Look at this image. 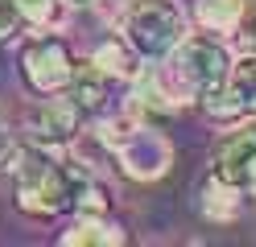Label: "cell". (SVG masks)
<instances>
[{
	"instance_id": "cell-16",
	"label": "cell",
	"mask_w": 256,
	"mask_h": 247,
	"mask_svg": "<svg viewBox=\"0 0 256 247\" xmlns=\"http://www.w3.org/2000/svg\"><path fill=\"white\" fill-rule=\"evenodd\" d=\"M25 25V12H21V0H0V41L17 37V29Z\"/></svg>"
},
{
	"instance_id": "cell-3",
	"label": "cell",
	"mask_w": 256,
	"mask_h": 247,
	"mask_svg": "<svg viewBox=\"0 0 256 247\" xmlns=\"http://www.w3.org/2000/svg\"><path fill=\"white\" fill-rule=\"evenodd\" d=\"M12 177H17V206L34 219H54V214L70 210V165L54 157V148L25 144L12 157Z\"/></svg>"
},
{
	"instance_id": "cell-18",
	"label": "cell",
	"mask_w": 256,
	"mask_h": 247,
	"mask_svg": "<svg viewBox=\"0 0 256 247\" xmlns=\"http://www.w3.org/2000/svg\"><path fill=\"white\" fill-rule=\"evenodd\" d=\"M236 33H240V41H244V49H256V0L248 4V16H244V25Z\"/></svg>"
},
{
	"instance_id": "cell-4",
	"label": "cell",
	"mask_w": 256,
	"mask_h": 247,
	"mask_svg": "<svg viewBox=\"0 0 256 247\" xmlns=\"http://www.w3.org/2000/svg\"><path fill=\"white\" fill-rule=\"evenodd\" d=\"M120 33L145 54V62H162L190 33V25L174 0H128L120 8Z\"/></svg>"
},
{
	"instance_id": "cell-13",
	"label": "cell",
	"mask_w": 256,
	"mask_h": 247,
	"mask_svg": "<svg viewBox=\"0 0 256 247\" xmlns=\"http://www.w3.org/2000/svg\"><path fill=\"white\" fill-rule=\"evenodd\" d=\"M228 87L236 91L244 115H256V49H244L236 62H232V74H228Z\"/></svg>"
},
{
	"instance_id": "cell-8",
	"label": "cell",
	"mask_w": 256,
	"mask_h": 247,
	"mask_svg": "<svg viewBox=\"0 0 256 247\" xmlns=\"http://www.w3.org/2000/svg\"><path fill=\"white\" fill-rule=\"evenodd\" d=\"M91 62L100 66L104 74H112L116 82H140V78H145V66H149L145 54H140V49L128 41L120 29L108 33V37L91 49Z\"/></svg>"
},
{
	"instance_id": "cell-12",
	"label": "cell",
	"mask_w": 256,
	"mask_h": 247,
	"mask_svg": "<svg viewBox=\"0 0 256 247\" xmlns=\"http://www.w3.org/2000/svg\"><path fill=\"white\" fill-rule=\"evenodd\" d=\"M244 190H236V186H228V181H219L215 173L202 181V214L211 223H232L236 214H240V206H244V198H240Z\"/></svg>"
},
{
	"instance_id": "cell-19",
	"label": "cell",
	"mask_w": 256,
	"mask_h": 247,
	"mask_svg": "<svg viewBox=\"0 0 256 247\" xmlns=\"http://www.w3.org/2000/svg\"><path fill=\"white\" fill-rule=\"evenodd\" d=\"M62 4H70V8H91L95 0H62Z\"/></svg>"
},
{
	"instance_id": "cell-14",
	"label": "cell",
	"mask_w": 256,
	"mask_h": 247,
	"mask_svg": "<svg viewBox=\"0 0 256 247\" xmlns=\"http://www.w3.org/2000/svg\"><path fill=\"white\" fill-rule=\"evenodd\" d=\"M202 111L211 115L215 124H236V120H244V107H240L236 91L228 87V78H223L219 87H211V91L202 95Z\"/></svg>"
},
{
	"instance_id": "cell-15",
	"label": "cell",
	"mask_w": 256,
	"mask_h": 247,
	"mask_svg": "<svg viewBox=\"0 0 256 247\" xmlns=\"http://www.w3.org/2000/svg\"><path fill=\"white\" fill-rule=\"evenodd\" d=\"M21 12H25V25H38L46 29L58 12V0H21Z\"/></svg>"
},
{
	"instance_id": "cell-7",
	"label": "cell",
	"mask_w": 256,
	"mask_h": 247,
	"mask_svg": "<svg viewBox=\"0 0 256 247\" xmlns=\"http://www.w3.org/2000/svg\"><path fill=\"white\" fill-rule=\"evenodd\" d=\"M211 173H215L219 181H228V186L244 190V194L256 186V120H252V115L236 120V124L215 140Z\"/></svg>"
},
{
	"instance_id": "cell-17",
	"label": "cell",
	"mask_w": 256,
	"mask_h": 247,
	"mask_svg": "<svg viewBox=\"0 0 256 247\" xmlns=\"http://www.w3.org/2000/svg\"><path fill=\"white\" fill-rule=\"evenodd\" d=\"M17 136H12V128L0 120V165H12V157H17Z\"/></svg>"
},
{
	"instance_id": "cell-10",
	"label": "cell",
	"mask_w": 256,
	"mask_h": 247,
	"mask_svg": "<svg viewBox=\"0 0 256 247\" xmlns=\"http://www.w3.org/2000/svg\"><path fill=\"white\" fill-rule=\"evenodd\" d=\"M112 87H116V78H112V74H104L100 66H95V62L87 58V62H78V66H74V78H70L66 95H70L74 103L91 115V111H104V107H108V95H112Z\"/></svg>"
},
{
	"instance_id": "cell-6",
	"label": "cell",
	"mask_w": 256,
	"mask_h": 247,
	"mask_svg": "<svg viewBox=\"0 0 256 247\" xmlns=\"http://www.w3.org/2000/svg\"><path fill=\"white\" fill-rule=\"evenodd\" d=\"M83 107L62 91V95H42V103L25 115V136L29 144H42V148H70L74 136L83 132Z\"/></svg>"
},
{
	"instance_id": "cell-11",
	"label": "cell",
	"mask_w": 256,
	"mask_h": 247,
	"mask_svg": "<svg viewBox=\"0 0 256 247\" xmlns=\"http://www.w3.org/2000/svg\"><path fill=\"white\" fill-rule=\"evenodd\" d=\"M252 0H198L194 4V21L206 33H236L248 16Z\"/></svg>"
},
{
	"instance_id": "cell-9",
	"label": "cell",
	"mask_w": 256,
	"mask_h": 247,
	"mask_svg": "<svg viewBox=\"0 0 256 247\" xmlns=\"http://www.w3.org/2000/svg\"><path fill=\"white\" fill-rule=\"evenodd\" d=\"M62 247H120L128 243V231L112 214H74V223L58 235Z\"/></svg>"
},
{
	"instance_id": "cell-1",
	"label": "cell",
	"mask_w": 256,
	"mask_h": 247,
	"mask_svg": "<svg viewBox=\"0 0 256 247\" xmlns=\"http://www.w3.org/2000/svg\"><path fill=\"white\" fill-rule=\"evenodd\" d=\"M232 49L219 33H186V37L157 62L153 70V87L162 91L174 107L186 103H202V95L219 87L232 74Z\"/></svg>"
},
{
	"instance_id": "cell-5",
	"label": "cell",
	"mask_w": 256,
	"mask_h": 247,
	"mask_svg": "<svg viewBox=\"0 0 256 247\" xmlns=\"http://www.w3.org/2000/svg\"><path fill=\"white\" fill-rule=\"evenodd\" d=\"M74 49L58 33H42L21 45V78L34 95H62L74 78Z\"/></svg>"
},
{
	"instance_id": "cell-2",
	"label": "cell",
	"mask_w": 256,
	"mask_h": 247,
	"mask_svg": "<svg viewBox=\"0 0 256 247\" xmlns=\"http://www.w3.org/2000/svg\"><path fill=\"white\" fill-rule=\"evenodd\" d=\"M100 136L116 148V169L132 181H162L174 169V140L162 128H153L145 120H136V111H120V115H104Z\"/></svg>"
}]
</instances>
